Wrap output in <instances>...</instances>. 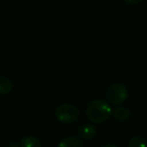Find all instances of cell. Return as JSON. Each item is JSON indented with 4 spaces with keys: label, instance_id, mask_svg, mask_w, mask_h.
Here are the masks:
<instances>
[{
    "label": "cell",
    "instance_id": "cell-12",
    "mask_svg": "<svg viewBox=\"0 0 147 147\" xmlns=\"http://www.w3.org/2000/svg\"><path fill=\"white\" fill-rule=\"evenodd\" d=\"M108 146H112V147H117L116 144H104L103 147H108Z\"/></svg>",
    "mask_w": 147,
    "mask_h": 147
},
{
    "label": "cell",
    "instance_id": "cell-9",
    "mask_svg": "<svg viewBox=\"0 0 147 147\" xmlns=\"http://www.w3.org/2000/svg\"><path fill=\"white\" fill-rule=\"evenodd\" d=\"M128 147H146L147 142L144 138L140 136H134L130 138V140L127 143Z\"/></svg>",
    "mask_w": 147,
    "mask_h": 147
},
{
    "label": "cell",
    "instance_id": "cell-1",
    "mask_svg": "<svg viewBox=\"0 0 147 147\" xmlns=\"http://www.w3.org/2000/svg\"><path fill=\"white\" fill-rule=\"evenodd\" d=\"M112 115L111 106L102 99H96L88 105L87 108V117L93 123H104Z\"/></svg>",
    "mask_w": 147,
    "mask_h": 147
},
{
    "label": "cell",
    "instance_id": "cell-6",
    "mask_svg": "<svg viewBox=\"0 0 147 147\" xmlns=\"http://www.w3.org/2000/svg\"><path fill=\"white\" fill-rule=\"evenodd\" d=\"M59 147H83L84 146V143L78 137H65L63 138L59 142Z\"/></svg>",
    "mask_w": 147,
    "mask_h": 147
},
{
    "label": "cell",
    "instance_id": "cell-7",
    "mask_svg": "<svg viewBox=\"0 0 147 147\" xmlns=\"http://www.w3.org/2000/svg\"><path fill=\"white\" fill-rule=\"evenodd\" d=\"M20 146L22 147H41L42 144L39 141L38 138H36L35 136H24L21 138L20 140Z\"/></svg>",
    "mask_w": 147,
    "mask_h": 147
},
{
    "label": "cell",
    "instance_id": "cell-8",
    "mask_svg": "<svg viewBox=\"0 0 147 147\" xmlns=\"http://www.w3.org/2000/svg\"><path fill=\"white\" fill-rule=\"evenodd\" d=\"M12 82L6 77H0V95H7L12 91Z\"/></svg>",
    "mask_w": 147,
    "mask_h": 147
},
{
    "label": "cell",
    "instance_id": "cell-4",
    "mask_svg": "<svg viewBox=\"0 0 147 147\" xmlns=\"http://www.w3.org/2000/svg\"><path fill=\"white\" fill-rule=\"evenodd\" d=\"M77 134L80 138L91 140L97 134V128L93 124H84L80 126V128L77 131Z\"/></svg>",
    "mask_w": 147,
    "mask_h": 147
},
{
    "label": "cell",
    "instance_id": "cell-11",
    "mask_svg": "<svg viewBox=\"0 0 147 147\" xmlns=\"http://www.w3.org/2000/svg\"><path fill=\"white\" fill-rule=\"evenodd\" d=\"M8 146H17V147H19L20 146V143H16V142H10L8 144Z\"/></svg>",
    "mask_w": 147,
    "mask_h": 147
},
{
    "label": "cell",
    "instance_id": "cell-10",
    "mask_svg": "<svg viewBox=\"0 0 147 147\" xmlns=\"http://www.w3.org/2000/svg\"><path fill=\"white\" fill-rule=\"evenodd\" d=\"M124 1L128 4H138V3L142 2L143 0H124Z\"/></svg>",
    "mask_w": 147,
    "mask_h": 147
},
{
    "label": "cell",
    "instance_id": "cell-3",
    "mask_svg": "<svg viewBox=\"0 0 147 147\" xmlns=\"http://www.w3.org/2000/svg\"><path fill=\"white\" fill-rule=\"evenodd\" d=\"M106 98L111 104L120 105L128 98V90L121 83H113L107 90Z\"/></svg>",
    "mask_w": 147,
    "mask_h": 147
},
{
    "label": "cell",
    "instance_id": "cell-5",
    "mask_svg": "<svg viewBox=\"0 0 147 147\" xmlns=\"http://www.w3.org/2000/svg\"><path fill=\"white\" fill-rule=\"evenodd\" d=\"M112 116L115 120L117 121H125L130 117V111L124 106H121L118 105L117 107H115L114 109L112 110Z\"/></svg>",
    "mask_w": 147,
    "mask_h": 147
},
{
    "label": "cell",
    "instance_id": "cell-2",
    "mask_svg": "<svg viewBox=\"0 0 147 147\" xmlns=\"http://www.w3.org/2000/svg\"><path fill=\"white\" fill-rule=\"evenodd\" d=\"M55 117L61 123L71 124L79 120L80 118V111L75 105L65 103L61 104L55 109Z\"/></svg>",
    "mask_w": 147,
    "mask_h": 147
}]
</instances>
